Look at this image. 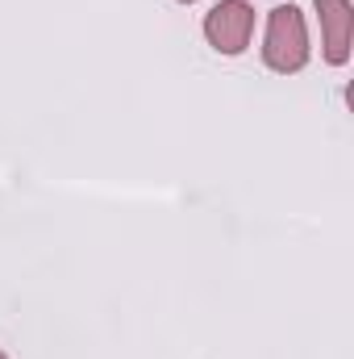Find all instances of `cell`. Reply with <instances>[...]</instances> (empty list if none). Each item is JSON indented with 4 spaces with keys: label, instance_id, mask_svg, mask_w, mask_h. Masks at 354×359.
Masks as SVG:
<instances>
[{
    "label": "cell",
    "instance_id": "1",
    "mask_svg": "<svg viewBox=\"0 0 354 359\" xmlns=\"http://www.w3.org/2000/svg\"><path fill=\"white\" fill-rule=\"evenodd\" d=\"M263 59L271 72H300L309 63V34H304V17L296 4H279L271 8V21H267V46Z\"/></svg>",
    "mask_w": 354,
    "mask_h": 359
},
{
    "label": "cell",
    "instance_id": "2",
    "mask_svg": "<svg viewBox=\"0 0 354 359\" xmlns=\"http://www.w3.org/2000/svg\"><path fill=\"white\" fill-rule=\"evenodd\" d=\"M255 29V8L246 0H221L208 17H204V34L221 55H242Z\"/></svg>",
    "mask_w": 354,
    "mask_h": 359
},
{
    "label": "cell",
    "instance_id": "3",
    "mask_svg": "<svg viewBox=\"0 0 354 359\" xmlns=\"http://www.w3.org/2000/svg\"><path fill=\"white\" fill-rule=\"evenodd\" d=\"M321 29H325V59L346 63L351 55V0H317Z\"/></svg>",
    "mask_w": 354,
    "mask_h": 359
},
{
    "label": "cell",
    "instance_id": "4",
    "mask_svg": "<svg viewBox=\"0 0 354 359\" xmlns=\"http://www.w3.org/2000/svg\"><path fill=\"white\" fill-rule=\"evenodd\" d=\"M0 359H8V355H4V351H0Z\"/></svg>",
    "mask_w": 354,
    "mask_h": 359
}]
</instances>
